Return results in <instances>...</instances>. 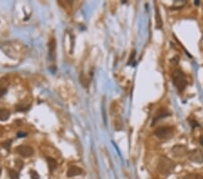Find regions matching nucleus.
<instances>
[{"mask_svg": "<svg viewBox=\"0 0 203 179\" xmlns=\"http://www.w3.org/2000/svg\"><path fill=\"white\" fill-rule=\"evenodd\" d=\"M174 167V163L165 157H161L157 163V170L162 175H168Z\"/></svg>", "mask_w": 203, "mask_h": 179, "instance_id": "obj_1", "label": "nucleus"}, {"mask_svg": "<svg viewBox=\"0 0 203 179\" xmlns=\"http://www.w3.org/2000/svg\"><path fill=\"white\" fill-rule=\"evenodd\" d=\"M173 131V129L171 127H160L155 130V135L159 138H166L169 137Z\"/></svg>", "mask_w": 203, "mask_h": 179, "instance_id": "obj_4", "label": "nucleus"}, {"mask_svg": "<svg viewBox=\"0 0 203 179\" xmlns=\"http://www.w3.org/2000/svg\"><path fill=\"white\" fill-rule=\"evenodd\" d=\"M30 176H31L32 179H39L38 173L35 172V170H31L30 171Z\"/></svg>", "mask_w": 203, "mask_h": 179, "instance_id": "obj_15", "label": "nucleus"}, {"mask_svg": "<svg viewBox=\"0 0 203 179\" xmlns=\"http://www.w3.org/2000/svg\"><path fill=\"white\" fill-rule=\"evenodd\" d=\"M172 82L173 85L177 88L178 91H182L187 86V80L184 73L180 70L174 71L172 73Z\"/></svg>", "mask_w": 203, "mask_h": 179, "instance_id": "obj_2", "label": "nucleus"}, {"mask_svg": "<svg viewBox=\"0 0 203 179\" xmlns=\"http://www.w3.org/2000/svg\"><path fill=\"white\" fill-rule=\"evenodd\" d=\"M7 93V89L5 88H0V97H2Z\"/></svg>", "mask_w": 203, "mask_h": 179, "instance_id": "obj_16", "label": "nucleus"}, {"mask_svg": "<svg viewBox=\"0 0 203 179\" xmlns=\"http://www.w3.org/2000/svg\"><path fill=\"white\" fill-rule=\"evenodd\" d=\"M55 49H56V42H55V39L53 38L49 43V54H50V57L53 60H54L55 58Z\"/></svg>", "mask_w": 203, "mask_h": 179, "instance_id": "obj_8", "label": "nucleus"}, {"mask_svg": "<svg viewBox=\"0 0 203 179\" xmlns=\"http://www.w3.org/2000/svg\"><path fill=\"white\" fill-rule=\"evenodd\" d=\"M189 159L194 163H202L203 162V153L200 149H192L188 152Z\"/></svg>", "mask_w": 203, "mask_h": 179, "instance_id": "obj_3", "label": "nucleus"}, {"mask_svg": "<svg viewBox=\"0 0 203 179\" xmlns=\"http://www.w3.org/2000/svg\"><path fill=\"white\" fill-rule=\"evenodd\" d=\"M200 142L201 145L203 146V136H202V137H200Z\"/></svg>", "mask_w": 203, "mask_h": 179, "instance_id": "obj_18", "label": "nucleus"}, {"mask_svg": "<svg viewBox=\"0 0 203 179\" xmlns=\"http://www.w3.org/2000/svg\"><path fill=\"white\" fill-rule=\"evenodd\" d=\"M169 114H170V113H169L165 109H162L161 111H160L159 112H158V114L156 115V116L154 117V120H153V123H152V125H154L155 122H157L158 120L161 119H162V118L167 117Z\"/></svg>", "mask_w": 203, "mask_h": 179, "instance_id": "obj_9", "label": "nucleus"}, {"mask_svg": "<svg viewBox=\"0 0 203 179\" xmlns=\"http://www.w3.org/2000/svg\"><path fill=\"white\" fill-rule=\"evenodd\" d=\"M47 163H48V166L51 171H53L56 169V167H57V162H56V160H54L53 158H47Z\"/></svg>", "mask_w": 203, "mask_h": 179, "instance_id": "obj_11", "label": "nucleus"}, {"mask_svg": "<svg viewBox=\"0 0 203 179\" xmlns=\"http://www.w3.org/2000/svg\"><path fill=\"white\" fill-rule=\"evenodd\" d=\"M10 117V112L7 109H0V120L5 121Z\"/></svg>", "mask_w": 203, "mask_h": 179, "instance_id": "obj_10", "label": "nucleus"}, {"mask_svg": "<svg viewBox=\"0 0 203 179\" xmlns=\"http://www.w3.org/2000/svg\"><path fill=\"white\" fill-rule=\"evenodd\" d=\"M173 155L177 158H182L186 154H188V150L184 145H176L172 148Z\"/></svg>", "mask_w": 203, "mask_h": 179, "instance_id": "obj_6", "label": "nucleus"}, {"mask_svg": "<svg viewBox=\"0 0 203 179\" xmlns=\"http://www.w3.org/2000/svg\"><path fill=\"white\" fill-rule=\"evenodd\" d=\"M185 179H203V176L198 174H191L186 176Z\"/></svg>", "mask_w": 203, "mask_h": 179, "instance_id": "obj_13", "label": "nucleus"}, {"mask_svg": "<svg viewBox=\"0 0 203 179\" xmlns=\"http://www.w3.org/2000/svg\"><path fill=\"white\" fill-rule=\"evenodd\" d=\"M9 176L11 179H18V174L15 170H9Z\"/></svg>", "mask_w": 203, "mask_h": 179, "instance_id": "obj_14", "label": "nucleus"}, {"mask_svg": "<svg viewBox=\"0 0 203 179\" xmlns=\"http://www.w3.org/2000/svg\"><path fill=\"white\" fill-rule=\"evenodd\" d=\"M17 136L18 137H25V136H26V134L25 133H22V132H19V133L17 134Z\"/></svg>", "mask_w": 203, "mask_h": 179, "instance_id": "obj_17", "label": "nucleus"}, {"mask_svg": "<svg viewBox=\"0 0 203 179\" xmlns=\"http://www.w3.org/2000/svg\"><path fill=\"white\" fill-rule=\"evenodd\" d=\"M82 174V170L77 166H70V168L68 169L67 172V176L68 177H72V176H80Z\"/></svg>", "mask_w": 203, "mask_h": 179, "instance_id": "obj_7", "label": "nucleus"}, {"mask_svg": "<svg viewBox=\"0 0 203 179\" xmlns=\"http://www.w3.org/2000/svg\"><path fill=\"white\" fill-rule=\"evenodd\" d=\"M16 152H17L19 155H21L22 157L24 158H28L31 157V156L33 154V150L31 147L29 146H25V145H21L19 147H16Z\"/></svg>", "mask_w": 203, "mask_h": 179, "instance_id": "obj_5", "label": "nucleus"}, {"mask_svg": "<svg viewBox=\"0 0 203 179\" xmlns=\"http://www.w3.org/2000/svg\"><path fill=\"white\" fill-rule=\"evenodd\" d=\"M156 28H161L162 27V20H161V16L159 15V12H158V10H156Z\"/></svg>", "mask_w": 203, "mask_h": 179, "instance_id": "obj_12", "label": "nucleus"}]
</instances>
